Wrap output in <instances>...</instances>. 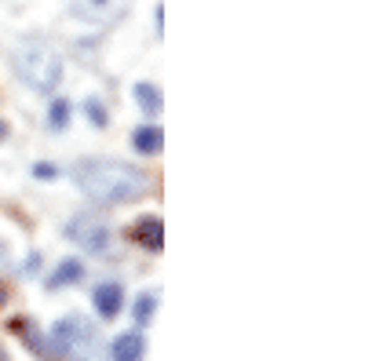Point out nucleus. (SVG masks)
I'll return each mask as SVG.
<instances>
[{"label": "nucleus", "instance_id": "17", "mask_svg": "<svg viewBox=\"0 0 365 361\" xmlns=\"http://www.w3.org/2000/svg\"><path fill=\"white\" fill-rule=\"evenodd\" d=\"M8 295H11V292H8V285L0 281V307H8Z\"/></svg>", "mask_w": 365, "mask_h": 361}, {"label": "nucleus", "instance_id": "3", "mask_svg": "<svg viewBox=\"0 0 365 361\" xmlns=\"http://www.w3.org/2000/svg\"><path fill=\"white\" fill-rule=\"evenodd\" d=\"M51 354L55 361H106L110 357V347L103 343L99 328L84 321L81 314H70L63 321H55L51 328Z\"/></svg>", "mask_w": 365, "mask_h": 361}, {"label": "nucleus", "instance_id": "5", "mask_svg": "<svg viewBox=\"0 0 365 361\" xmlns=\"http://www.w3.org/2000/svg\"><path fill=\"white\" fill-rule=\"evenodd\" d=\"M128 234H132L135 245H143L146 252H161V248H165V223H161L158 216H143Z\"/></svg>", "mask_w": 365, "mask_h": 361}, {"label": "nucleus", "instance_id": "11", "mask_svg": "<svg viewBox=\"0 0 365 361\" xmlns=\"http://www.w3.org/2000/svg\"><path fill=\"white\" fill-rule=\"evenodd\" d=\"M8 325H11V333H19L29 347H34V354H41V357L55 361V357H51V350H48V343L41 340V333H34V328H29V318H15V321H8Z\"/></svg>", "mask_w": 365, "mask_h": 361}, {"label": "nucleus", "instance_id": "16", "mask_svg": "<svg viewBox=\"0 0 365 361\" xmlns=\"http://www.w3.org/2000/svg\"><path fill=\"white\" fill-rule=\"evenodd\" d=\"M34 175L48 183V179H55V175H58V168H55V164H48V161H41V164H34Z\"/></svg>", "mask_w": 365, "mask_h": 361}, {"label": "nucleus", "instance_id": "2", "mask_svg": "<svg viewBox=\"0 0 365 361\" xmlns=\"http://www.w3.org/2000/svg\"><path fill=\"white\" fill-rule=\"evenodd\" d=\"M11 66H15L19 80L41 95H51L58 80H63V58H58V51L48 41H37V37H26L15 44Z\"/></svg>", "mask_w": 365, "mask_h": 361}, {"label": "nucleus", "instance_id": "7", "mask_svg": "<svg viewBox=\"0 0 365 361\" xmlns=\"http://www.w3.org/2000/svg\"><path fill=\"white\" fill-rule=\"evenodd\" d=\"M125 8H128V0H81L73 11L81 19H91V22H113Z\"/></svg>", "mask_w": 365, "mask_h": 361}, {"label": "nucleus", "instance_id": "14", "mask_svg": "<svg viewBox=\"0 0 365 361\" xmlns=\"http://www.w3.org/2000/svg\"><path fill=\"white\" fill-rule=\"evenodd\" d=\"M48 125H51L55 132H63V128L70 125V103H66V99H55V103H51V110H48Z\"/></svg>", "mask_w": 365, "mask_h": 361}, {"label": "nucleus", "instance_id": "15", "mask_svg": "<svg viewBox=\"0 0 365 361\" xmlns=\"http://www.w3.org/2000/svg\"><path fill=\"white\" fill-rule=\"evenodd\" d=\"M84 113H88V120H91V125H96V128H106V125H110V117H106V106H103L99 99H88V103H84Z\"/></svg>", "mask_w": 365, "mask_h": 361}, {"label": "nucleus", "instance_id": "18", "mask_svg": "<svg viewBox=\"0 0 365 361\" xmlns=\"http://www.w3.org/2000/svg\"><path fill=\"white\" fill-rule=\"evenodd\" d=\"M8 139V120H0V142Z\"/></svg>", "mask_w": 365, "mask_h": 361}, {"label": "nucleus", "instance_id": "1", "mask_svg": "<svg viewBox=\"0 0 365 361\" xmlns=\"http://www.w3.org/2000/svg\"><path fill=\"white\" fill-rule=\"evenodd\" d=\"M77 190L96 204H128L150 190V175L113 157H84L70 168Z\"/></svg>", "mask_w": 365, "mask_h": 361}, {"label": "nucleus", "instance_id": "12", "mask_svg": "<svg viewBox=\"0 0 365 361\" xmlns=\"http://www.w3.org/2000/svg\"><path fill=\"white\" fill-rule=\"evenodd\" d=\"M135 99H139V106L150 113V117H158L161 113V92H158V88L154 84H135Z\"/></svg>", "mask_w": 365, "mask_h": 361}, {"label": "nucleus", "instance_id": "9", "mask_svg": "<svg viewBox=\"0 0 365 361\" xmlns=\"http://www.w3.org/2000/svg\"><path fill=\"white\" fill-rule=\"evenodd\" d=\"M132 146L139 150V154H161V146H165V132H161L158 125H143V128H135Z\"/></svg>", "mask_w": 365, "mask_h": 361}, {"label": "nucleus", "instance_id": "13", "mask_svg": "<svg viewBox=\"0 0 365 361\" xmlns=\"http://www.w3.org/2000/svg\"><path fill=\"white\" fill-rule=\"evenodd\" d=\"M154 310H158V295H154V292H143V295L135 299V325L146 328L150 321H154Z\"/></svg>", "mask_w": 365, "mask_h": 361}, {"label": "nucleus", "instance_id": "6", "mask_svg": "<svg viewBox=\"0 0 365 361\" xmlns=\"http://www.w3.org/2000/svg\"><path fill=\"white\" fill-rule=\"evenodd\" d=\"M91 303H96L99 318L110 321V318L120 314V307H125V288L113 285V281H103V285H96V292H91Z\"/></svg>", "mask_w": 365, "mask_h": 361}, {"label": "nucleus", "instance_id": "10", "mask_svg": "<svg viewBox=\"0 0 365 361\" xmlns=\"http://www.w3.org/2000/svg\"><path fill=\"white\" fill-rule=\"evenodd\" d=\"M81 278H84V263H81V259H66V263L48 278V288L55 292V288H63V285H77Z\"/></svg>", "mask_w": 365, "mask_h": 361}, {"label": "nucleus", "instance_id": "4", "mask_svg": "<svg viewBox=\"0 0 365 361\" xmlns=\"http://www.w3.org/2000/svg\"><path fill=\"white\" fill-rule=\"evenodd\" d=\"M66 237L73 245H81L84 252H106L110 248V223L103 216H96L91 208H84V212H77L66 223Z\"/></svg>", "mask_w": 365, "mask_h": 361}, {"label": "nucleus", "instance_id": "8", "mask_svg": "<svg viewBox=\"0 0 365 361\" xmlns=\"http://www.w3.org/2000/svg\"><path fill=\"white\" fill-rule=\"evenodd\" d=\"M110 357L113 361H143L146 357V340L139 333H125L110 343Z\"/></svg>", "mask_w": 365, "mask_h": 361}]
</instances>
